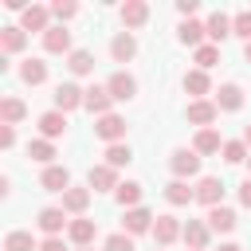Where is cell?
<instances>
[{
	"label": "cell",
	"instance_id": "1",
	"mask_svg": "<svg viewBox=\"0 0 251 251\" xmlns=\"http://www.w3.org/2000/svg\"><path fill=\"white\" fill-rule=\"evenodd\" d=\"M169 169H173V180H192L200 173V153L196 149H173L169 153Z\"/></svg>",
	"mask_w": 251,
	"mask_h": 251
},
{
	"label": "cell",
	"instance_id": "2",
	"mask_svg": "<svg viewBox=\"0 0 251 251\" xmlns=\"http://www.w3.org/2000/svg\"><path fill=\"white\" fill-rule=\"evenodd\" d=\"M35 227L43 231V239H51V235H63V231L71 227V220H67L63 204H51V208H43V212L35 216Z\"/></svg>",
	"mask_w": 251,
	"mask_h": 251
},
{
	"label": "cell",
	"instance_id": "3",
	"mask_svg": "<svg viewBox=\"0 0 251 251\" xmlns=\"http://www.w3.org/2000/svg\"><path fill=\"white\" fill-rule=\"evenodd\" d=\"M51 20H55V16H51L47 4H27L24 16H20V27H24V31H39V35H47V31L55 27Z\"/></svg>",
	"mask_w": 251,
	"mask_h": 251
},
{
	"label": "cell",
	"instance_id": "4",
	"mask_svg": "<svg viewBox=\"0 0 251 251\" xmlns=\"http://www.w3.org/2000/svg\"><path fill=\"white\" fill-rule=\"evenodd\" d=\"M51 98H55V106H51V110H59V114H71V110H78V106L86 102V90H82L78 82H59Z\"/></svg>",
	"mask_w": 251,
	"mask_h": 251
},
{
	"label": "cell",
	"instance_id": "5",
	"mask_svg": "<svg viewBox=\"0 0 251 251\" xmlns=\"http://www.w3.org/2000/svg\"><path fill=\"white\" fill-rule=\"evenodd\" d=\"M94 137H102L106 145H118V141H126V118H122V114L94 118Z\"/></svg>",
	"mask_w": 251,
	"mask_h": 251
},
{
	"label": "cell",
	"instance_id": "6",
	"mask_svg": "<svg viewBox=\"0 0 251 251\" xmlns=\"http://www.w3.org/2000/svg\"><path fill=\"white\" fill-rule=\"evenodd\" d=\"M184 118H188L192 126H200V129H212V122L220 118V106H216L212 98H196V102H188Z\"/></svg>",
	"mask_w": 251,
	"mask_h": 251
},
{
	"label": "cell",
	"instance_id": "7",
	"mask_svg": "<svg viewBox=\"0 0 251 251\" xmlns=\"http://www.w3.org/2000/svg\"><path fill=\"white\" fill-rule=\"evenodd\" d=\"M86 184H90V192H118V169H110L106 161L102 165H90V173H86Z\"/></svg>",
	"mask_w": 251,
	"mask_h": 251
},
{
	"label": "cell",
	"instance_id": "8",
	"mask_svg": "<svg viewBox=\"0 0 251 251\" xmlns=\"http://www.w3.org/2000/svg\"><path fill=\"white\" fill-rule=\"evenodd\" d=\"M106 90H110L114 102H129V98L137 94V78H133L129 71H114V75L106 78Z\"/></svg>",
	"mask_w": 251,
	"mask_h": 251
},
{
	"label": "cell",
	"instance_id": "9",
	"mask_svg": "<svg viewBox=\"0 0 251 251\" xmlns=\"http://www.w3.org/2000/svg\"><path fill=\"white\" fill-rule=\"evenodd\" d=\"M82 110H90L94 118H106V114H114V98H110V90H106V82L98 86H86V102H82Z\"/></svg>",
	"mask_w": 251,
	"mask_h": 251
},
{
	"label": "cell",
	"instance_id": "10",
	"mask_svg": "<svg viewBox=\"0 0 251 251\" xmlns=\"http://www.w3.org/2000/svg\"><path fill=\"white\" fill-rule=\"evenodd\" d=\"M118 16H122V27H126V31L145 27V24H149V4H145V0H126V4L118 8Z\"/></svg>",
	"mask_w": 251,
	"mask_h": 251
},
{
	"label": "cell",
	"instance_id": "11",
	"mask_svg": "<svg viewBox=\"0 0 251 251\" xmlns=\"http://www.w3.org/2000/svg\"><path fill=\"white\" fill-rule=\"evenodd\" d=\"M196 200L204 208H220L224 204V180L220 176H200L196 180Z\"/></svg>",
	"mask_w": 251,
	"mask_h": 251
},
{
	"label": "cell",
	"instance_id": "12",
	"mask_svg": "<svg viewBox=\"0 0 251 251\" xmlns=\"http://www.w3.org/2000/svg\"><path fill=\"white\" fill-rule=\"evenodd\" d=\"M86 208H90V184H71L63 192V212L67 216H86Z\"/></svg>",
	"mask_w": 251,
	"mask_h": 251
},
{
	"label": "cell",
	"instance_id": "13",
	"mask_svg": "<svg viewBox=\"0 0 251 251\" xmlns=\"http://www.w3.org/2000/svg\"><path fill=\"white\" fill-rule=\"evenodd\" d=\"M153 224H157V216L149 208H129L126 220H122V231L126 235H145V231H153Z\"/></svg>",
	"mask_w": 251,
	"mask_h": 251
},
{
	"label": "cell",
	"instance_id": "14",
	"mask_svg": "<svg viewBox=\"0 0 251 251\" xmlns=\"http://www.w3.org/2000/svg\"><path fill=\"white\" fill-rule=\"evenodd\" d=\"M94 235H98V224H94L90 216H75V220H71V227H67V239H71L75 247H90V243H94Z\"/></svg>",
	"mask_w": 251,
	"mask_h": 251
},
{
	"label": "cell",
	"instance_id": "15",
	"mask_svg": "<svg viewBox=\"0 0 251 251\" xmlns=\"http://www.w3.org/2000/svg\"><path fill=\"white\" fill-rule=\"evenodd\" d=\"M184 235V224L176 220V216H157V224H153V239H157V247H169V243H176Z\"/></svg>",
	"mask_w": 251,
	"mask_h": 251
},
{
	"label": "cell",
	"instance_id": "16",
	"mask_svg": "<svg viewBox=\"0 0 251 251\" xmlns=\"http://www.w3.org/2000/svg\"><path fill=\"white\" fill-rule=\"evenodd\" d=\"M180 239H184V247H188V251H208V239H212V227H208V220H188Z\"/></svg>",
	"mask_w": 251,
	"mask_h": 251
},
{
	"label": "cell",
	"instance_id": "17",
	"mask_svg": "<svg viewBox=\"0 0 251 251\" xmlns=\"http://www.w3.org/2000/svg\"><path fill=\"white\" fill-rule=\"evenodd\" d=\"M27 47V31L20 27V24H8V27H0V55H20Z\"/></svg>",
	"mask_w": 251,
	"mask_h": 251
},
{
	"label": "cell",
	"instance_id": "18",
	"mask_svg": "<svg viewBox=\"0 0 251 251\" xmlns=\"http://www.w3.org/2000/svg\"><path fill=\"white\" fill-rule=\"evenodd\" d=\"M176 39L184 43V47H204L208 43V27L200 24V20H180V27H176Z\"/></svg>",
	"mask_w": 251,
	"mask_h": 251
},
{
	"label": "cell",
	"instance_id": "19",
	"mask_svg": "<svg viewBox=\"0 0 251 251\" xmlns=\"http://www.w3.org/2000/svg\"><path fill=\"white\" fill-rule=\"evenodd\" d=\"M212 102H216L224 114H235V110H243V86H239V82H224Z\"/></svg>",
	"mask_w": 251,
	"mask_h": 251
},
{
	"label": "cell",
	"instance_id": "20",
	"mask_svg": "<svg viewBox=\"0 0 251 251\" xmlns=\"http://www.w3.org/2000/svg\"><path fill=\"white\" fill-rule=\"evenodd\" d=\"M39 188H43V192H67V188H71V173H67L63 165H47V169L39 173Z\"/></svg>",
	"mask_w": 251,
	"mask_h": 251
},
{
	"label": "cell",
	"instance_id": "21",
	"mask_svg": "<svg viewBox=\"0 0 251 251\" xmlns=\"http://www.w3.org/2000/svg\"><path fill=\"white\" fill-rule=\"evenodd\" d=\"M43 51L47 55H71L75 47H71V31L63 27V24H55L47 35H43Z\"/></svg>",
	"mask_w": 251,
	"mask_h": 251
},
{
	"label": "cell",
	"instance_id": "22",
	"mask_svg": "<svg viewBox=\"0 0 251 251\" xmlns=\"http://www.w3.org/2000/svg\"><path fill=\"white\" fill-rule=\"evenodd\" d=\"M110 55H114V63H133V55H137L133 31H118V35L110 39Z\"/></svg>",
	"mask_w": 251,
	"mask_h": 251
},
{
	"label": "cell",
	"instance_id": "23",
	"mask_svg": "<svg viewBox=\"0 0 251 251\" xmlns=\"http://www.w3.org/2000/svg\"><path fill=\"white\" fill-rule=\"evenodd\" d=\"M180 86H184V94H192V102L212 94V78H208V71H200V67H196V71H188V75L180 78Z\"/></svg>",
	"mask_w": 251,
	"mask_h": 251
},
{
	"label": "cell",
	"instance_id": "24",
	"mask_svg": "<svg viewBox=\"0 0 251 251\" xmlns=\"http://www.w3.org/2000/svg\"><path fill=\"white\" fill-rule=\"evenodd\" d=\"M235 208H227V204H220V208H208V227L216 231V235H227V231H235Z\"/></svg>",
	"mask_w": 251,
	"mask_h": 251
},
{
	"label": "cell",
	"instance_id": "25",
	"mask_svg": "<svg viewBox=\"0 0 251 251\" xmlns=\"http://www.w3.org/2000/svg\"><path fill=\"white\" fill-rule=\"evenodd\" d=\"M204 27H208V43L220 47V43L231 35V16H227V12H212V16L204 20Z\"/></svg>",
	"mask_w": 251,
	"mask_h": 251
},
{
	"label": "cell",
	"instance_id": "26",
	"mask_svg": "<svg viewBox=\"0 0 251 251\" xmlns=\"http://www.w3.org/2000/svg\"><path fill=\"white\" fill-rule=\"evenodd\" d=\"M27 118V106H24V98H16V94H4L0 98V122L4 126H20Z\"/></svg>",
	"mask_w": 251,
	"mask_h": 251
},
{
	"label": "cell",
	"instance_id": "27",
	"mask_svg": "<svg viewBox=\"0 0 251 251\" xmlns=\"http://www.w3.org/2000/svg\"><path fill=\"white\" fill-rule=\"evenodd\" d=\"M63 133H67V114H59V110L39 114V137L55 141V137H63Z\"/></svg>",
	"mask_w": 251,
	"mask_h": 251
},
{
	"label": "cell",
	"instance_id": "28",
	"mask_svg": "<svg viewBox=\"0 0 251 251\" xmlns=\"http://www.w3.org/2000/svg\"><path fill=\"white\" fill-rule=\"evenodd\" d=\"M192 149L200 153V157H212V153H220L224 149V137H220V129L212 126V129H196V137H192Z\"/></svg>",
	"mask_w": 251,
	"mask_h": 251
},
{
	"label": "cell",
	"instance_id": "29",
	"mask_svg": "<svg viewBox=\"0 0 251 251\" xmlns=\"http://www.w3.org/2000/svg\"><path fill=\"white\" fill-rule=\"evenodd\" d=\"M67 71H71L75 78H86V75H94V55H90L86 47H75V51L67 55Z\"/></svg>",
	"mask_w": 251,
	"mask_h": 251
},
{
	"label": "cell",
	"instance_id": "30",
	"mask_svg": "<svg viewBox=\"0 0 251 251\" xmlns=\"http://www.w3.org/2000/svg\"><path fill=\"white\" fill-rule=\"evenodd\" d=\"M165 200H169L173 208H184V204L196 200V188H188V180H169V184H165Z\"/></svg>",
	"mask_w": 251,
	"mask_h": 251
},
{
	"label": "cell",
	"instance_id": "31",
	"mask_svg": "<svg viewBox=\"0 0 251 251\" xmlns=\"http://www.w3.org/2000/svg\"><path fill=\"white\" fill-rule=\"evenodd\" d=\"M20 78H24L27 86H43V82H47V63H43V59H24V63H20Z\"/></svg>",
	"mask_w": 251,
	"mask_h": 251
},
{
	"label": "cell",
	"instance_id": "32",
	"mask_svg": "<svg viewBox=\"0 0 251 251\" xmlns=\"http://www.w3.org/2000/svg\"><path fill=\"white\" fill-rule=\"evenodd\" d=\"M4 251H39V239H35L31 231L16 227V231H8V235H4Z\"/></svg>",
	"mask_w": 251,
	"mask_h": 251
},
{
	"label": "cell",
	"instance_id": "33",
	"mask_svg": "<svg viewBox=\"0 0 251 251\" xmlns=\"http://www.w3.org/2000/svg\"><path fill=\"white\" fill-rule=\"evenodd\" d=\"M27 157H31V161H39L43 169H47V165H55V141H47V137L27 141Z\"/></svg>",
	"mask_w": 251,
	"mask_h": 251
},
{
	"label": "cell",
	"instance_id": "34",
	"mask_svg": "<svg viewBox=\"0 0 251 251\" xmlns=\"http://www.w3.org/2000/svg\"><path fill=\"white\" fill-rule=\"evenodd\" d=\"M114 200H118L126 212H129V208H141V184H137V180H122L118 192H114Z\"/></svg>",
	"mask_w": 251,
	"mask_h": 251
},
{
	"label": "cell",
	"instance_id": "35",
	"mask_svg": "<svg viewBox=\"0 0 251 251\" xmlns=\"http://www.w3.org/2000/svg\"><path fill=\"white\" fill-rule=\"evenodd\" d=\"M133 161V149L126 145V141H118V145H106V165L110 169H126Z\"/></svg>",
	"mask_w": 251,
	"mask_h": 251
},
{
	"label": "cell",
	"instance_id": "36",
	"mask_svg": "<svg viewBox=\"0 0 251 251\" xmlns=\"http://www.w3.org/2000/svg\"><path fill=\"white\" fill-rule=\"evenodd\" d=\"M220 153H224V161H227V165H243V161L251 157V149H247V141H243V137H239V141H224V149H220Z\"/></svg>",
	"mask_w": 251,
	"mask_h": 251
},
{
	"label": "cell",
	"instance_id": "37",
	"mask_svg": "<svg viewBox=\"0 0 251 251\" xmlns=\"http://www.w3.org/2000/svg\"><path fill=\"white\" fill-rule=\"evenodd\" d=\"M231 35H239L243 43H251V8H239L231 16Z\"/></svg>",
	"mask_w": 251,
	"mask_h": 251
},
{
	"label": "cell",
	"instance_id": "38",
	"mask_svg": "<svg viewBox=\"0 0 251 251\" xmlns=\"http://www.w3.org/2000/svg\"><path fill=\"white\" fill-rule=\"evenodd\" d=\"M192 55H196V67H200V71H208V67L220 63V47H216V43H204V47H196Z\"/></svg>",
	"mask_w": 251,
	"mask_h": 251
},
{
	"label": "cell",
	"instance_id": "39",
	"mask_svg": "<svg viewBox=\"0 0 251 251\" xmlns=\"http://www.w3.org/2000/svg\"><path fill=\"white\" fill-rule=\"evenodd\" d=\"M51 16L67 27V20H75V16H78V4H71V0H55V4H51Z\"/></svg>",
	"mask_w": 251,
	"mask_h": 251
},
{
	"label": "cell",
	"instance_id": "40",
	"mask_svg": "<svg viewBox=\"0 0 251 251\" xmlns=\"http://www.w3.org/2000/svg\"><path fill=\"white\" fill-rule=\"evenodd\" d=\"M102 251H133V235H126V231H114V235H106Z\"/></svg>",
	"mask_w": 251,
	"mask_h": 251
},
{
	"label": "cell",
	"instance_id": "41",
	"mask_svg": "<svg viewBox=\"0 0 251 251\" xmlns=\"http://www.w3.org/2000/svg\"><path fill=\"white\" fill-rule=\"evenodd\" d=\"M176 12H180V20H196L200 4H196V0H176Z\"/></svg>",
	"mask_w": 251,
	"mask_h": 251
},
{
	"label": "cell",
	"instance_id": "42",
	"mask_svg": "<svg viewBox=\"0 0 251 251\" xmlns=\"http://www.w3.org/2000/svg\"><path fill=\"white\" fill-rule=\"evenodd\" d=\"M16 145V126H0V149H12Z\"/></svg>",
	"mask_w": 251,
	"mask_h": 251
},
{
	"label": "cell",
	"instance_id": "43",
	"mask_svg": "<svg viewBox=\"0 0 251 251\" xmlns=\"http://www.w3.org/2000/svg\"><path fill=\"white\" fill-rule=\"evenodd\" d=\"M39 251H67L63 235H51V239H39Z\"/></svg>",
	"mask_w": 251,
	"mask_h": 251
},
{
	"label": "cell",
	"instance_id": "44",
	"mask_svg": "<svg viewBox=\"0 0 251 251\" xmlns=\"http://www.w3.org/2000/svg\"><path fill=\"white\" fill-rule=\"evenodd\" d=\"M239 204H243V208H251V176L239 184Z\"/></svg>",
	"mask_w": 251,
	"mask_h": 251
},
{
	"label": "cell",
	"instance_id": "45",
	"mask_svg": "<svg viewBox=\"0 0 251 251\" xmlns=\"http://www.w3.org/2000/svg\"><path fill=\"white\" fill-rule=\"evenodd\" d=\"M216 251H243V247H239V243H220Z\"/></svg>",
	"mask_w": 251,
	"mask_h": 251
},
{
	"label": "cell",
	"instance_id": "46",
	"mask_svg": "<svg viewBox=\"0 0 251 251\" xmlns=\"http://www.w3.org/2000/svg\"><path fill=\"white\" fill-rule=\"evenodd\" d=\"M243 141H247V149H251V126H247V129H243Z\"/></svg>",
	"mask_w": 251,
	"mask_h": 251
},
{
	"label": "cell",
	"instance_id": "47",
	"mask_svg": "<svg viewBox=\"0 0 251 251\" xmlns=\"http://www.w3.org/2000/svg\"><path fill=\"white\" fill-rule=\"evenodd\" d=\"M243 59H247V63H251V43H243Z\"/></svg>",
	"mask_w": 251,
	"mask_h": 251
},
{
	"label": "cell",
	"instance_id": "48",
	"mask_svg": "<svg viewBox=\"0 0 251 251\" xmlns=\"http://www.w3.org/2000/svg\"><path fill=\"white\" fill-rule=\"evenodd\" d=\"M75 251H94V247H75Z\"/></svg>",
	"mask_w": 251,
	"mask_h": 251
},
{
	"label": "cell",
	"instance_id": "49",
	"mask_svg": "<svg viewBox=\"0 0 251 251\" xmlns=\"http://www.w3.org/2000/svg\"><path fill=\"white\" fill-rule=\"evenodd\" d=\"M247 169H251V157H247Z\"/></svg>",
	"mask_w": 251,
	"mask_h": 251
},
{
	"label": "cell",
	"instance_id": "50",
	"mask_svg": "<svg viewBox=\"0 0 251 251\" xmlns=\"http://www.w3.org/2000/svg\"><path fill=\"white\" fill-rule=\"evenodd\" d=\"M153 251H165V247H153Z\"/></svg>",
	"mask_w": 251,
	"mask_h": 251
}]
</instances>
